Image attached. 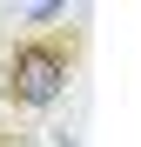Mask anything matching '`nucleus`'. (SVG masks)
Returning <instances> with one entry per match:
<instances>
[{"label": "nucleus", "instance_id": "obj_2", "mask_svg": "<svg viewBox=\"0 0 141 147\" xmlns=\"http://www.w3.org/2000/svg\"><path fill=\"white\" fill-rule=\"evenodd\" d=\"M0 147H40L34 127H14V120H0Z\"/></svg>", "mask_w": 141, "mask_h": 147}, {"label": "nucleus", "instance_id": "obj_1", "mask_svg": "<svg viewBox=\"0 0 141 147\" xmlns=\"http://www.w3.org/2000/svg\"><path fill=\"white\" fill-rule=\"evenodd\" d=\"M87 54H94V27L81 7L47 20V27L7 34L0 40V120L27 127V120L54 114L67 100V87L87 74Z\"/></svg>", "mask_w": 141, "mask_h": 147}]
</instances>
